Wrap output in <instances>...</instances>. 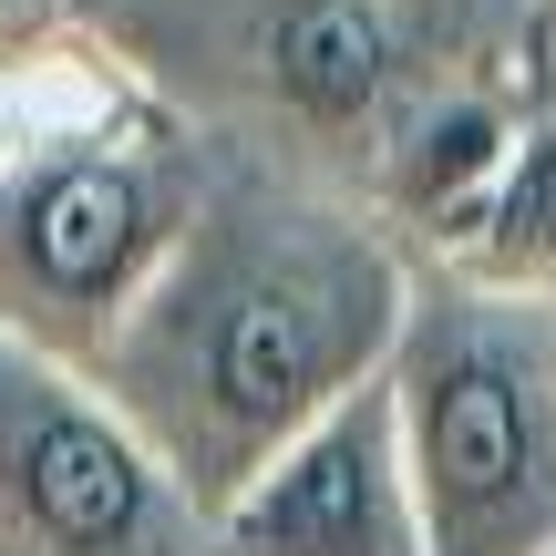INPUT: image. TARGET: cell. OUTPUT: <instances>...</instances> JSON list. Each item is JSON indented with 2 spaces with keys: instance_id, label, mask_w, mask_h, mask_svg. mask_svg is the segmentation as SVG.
<instances>
[{
  "instance_id": "obj_9",
  "label": "cell",
  "mask_w": 556,
  "mask_h": 556,
  "mask_svg": "<svg viewBox=\"0 0 556 556\" xmlns=\"http://www.w3.org/2000/svg\"><path fill=\"white\" fill-rule=\"evenodd\" d=\"M546 556H556V546H546Z\"/></svg>"
},
{
  "instance_id": "obj_5",
  "label": "cell",
  "mask_w": 556,
  "mask_h": 556,
  "mask_svg": "<svg viewBox=\"0 0 556 556\" xmlns=\"http://www.w3.org/2000/svg\"><path fill=\"white\" fill-rule=\"evenodd\" d=\"M197 556H433L422 495L402 475L392 392L361 381L309 433H289L227 505L197 516Z\"/></svg>"
},
{
  "instance_id": "obj_2",
  "label": "cell",
  "mask_w": 556,
  "mask_h": 556,
  "mask_svg": "<svg viewBox=\"0 0 556 556\" xmlns=\"http://www.w3.org/2000/svg\"><path fill=\"white\" fill-rule=\"evenodd\" d=\"M381 392L433 556L556 546V299L484 289L464 268H413Z\"/></svg>"
},
{
  "instance_id": "obj_4",
  "label": "cell",
  "mask_w": 556,
  "mask_h": 556,
  "mask_svg": "<svg viewBox=\"0 0 556 556\" xmlns=\"http://www.w3.org/2000/svg\"><path fill=\"white\" fill-rule=\"evenodd\" d=\"M0 556H197V505L93 371L0 330Z\"/></svg>"
},
{
  "instance_id": "obj_6",
  "label": "cell",
  "mask_w": 556,
  "mask_h": 556,
  "mask_svg": "<svg viewBox=\"0 0 556 556\" xmlns=\"http://www.w3.org/2000/svg\"><path fill=\"white\" fill-rule=\"evenodd\" d=\"M516 124L526 114H505L495 93H433L402 124H381V144H371V217H381V238H392L413 268L454 258V248L475 238L484 197H495L505 155H516Z\"/></svg>"
},
{
  "instance_id": "obj_7",
  "label": "cell",
  "mask_w": 556,
  "mask_h": 556,
  "mask_svg": "<svg viewBox=\"0 0 556 556\" xmlns=\"http://www.w3.org/2000/svg\"><path fill=\"white\" fill-rule=\"evenodd\" d=\"M258 83L319 144L381 135L392 124V83H402V31L381 0H278L258 21Z\"/></svg>"
},
{
  "instance_id": "obj_3",
  "label": "cell",
  "mask_w": 556,
  "mask_h": 556,
  "mask_svg": "<svg viewBox=\"0 0 556 556\" xmlns=\"http://www.w3.org/2000/svg\"><path fill=\"white\" fill-rule=\"evenodd\" d=\"M197 197V155L114 83L62 114L0 124V330L93 371V351L186 238Z\"/></svg>"
},
{
  "instance_id": "obj_8",
  "label": "cell",
  "mask_w": 556,
  "mask_h": 556,
  "mask_svg": "<svg viewBox=\"0 0 556 556\" xmlns=\"http://www.w3.org/2000/svg\"><path fill=\"white\" fill-rule=\"evenodd\" d=\"M433 268H464L484 289H516V299H556V103L516 124V155H505L475 238Z\"/></svg>"
},
{
  "instance_id": "obj_1",
  "label": "cell",
  "mask_w": 556,
  "mask_h": 556,
  "mask_svg": "<svg viewBox=\"0 0 556 556\" xmlns=\"http://www.w3.org/2000/svg\"><path fill=\"white\" fill-rule=\"evenodd\" d=\"M413 309V258L371 206L278 176H227L197 197L155 289L93 351V381L186 505H227L289 433L381 381Z\"/></svg>"
}]
</instances>
